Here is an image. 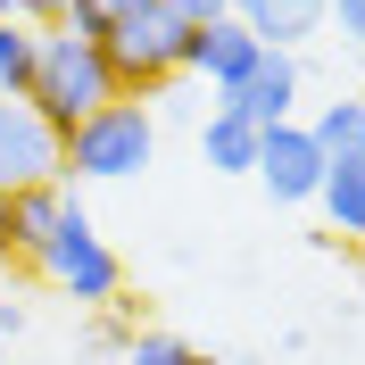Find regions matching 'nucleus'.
<instances>
[{"label": "nucleus", "instance_id": "f257e3e1", "mask_svg": "<svg viewBox=\"0 0 365 365\" xmlns=\"http://www.w3.org/2000/svg\"><path fill=\"white\" fill-rule=\"evenodd\" d=\"M158 158V116L150 100H100L91 116H75L58 133V175L75 182H125Z\"/></svg>", "mask_w": 365, "mask_h": 365}, {"label": "nucleus", "instance_id": "f03ea898", "mask_svg": "<svg viewBox=\"0 0 365 365\" xmlns=\"http://www.w3.org/2000/svg\"><path fill=\"white\" fill-rule=\"evenodd\" d=\"M25 100L42 108L50 133H67L75 116H91L100 100H116V75H108V58H100L91 34H75V25H42V58H34Z\"/></svg>", "mask_w": 365, "mask_h": 365}, {"label": "nucleus", "instance_id": "7ed1b4c3", "mask_svg": "<svg viewBox=\"0 0 365 365\" xmlns=\"http://www.w3.org/2000/svg\"><path fill=\"white\" fill-rule=\"evenodd\" d=\"M182 34L191 25L175 9H150V17H125L100 34V58L116 75V100H158L166 83H182Z\"/></svg>", "mask_w": 365, "mask_h": 365}, {"label": "nucleus", "instance_id": "20e7f679", "mask_svg": "<svg viewBox=\"0 0 365 365\" xmlns=\"http://www.w3.org/2000/svg\"><path fill=\"white\" fill-rule=\"evenodd\" d=\"M34 266L58 282V291L75 299V307H116V291H125V266H116V250L100 241V225L83 216V200L58 216V232L42 241V257Z\"/></svg>", "mask_w": 365, "mask_h": 365}, {"label": "nucleus", "instance_id": "39448f33", "mask_svg": "<svg viewBox=\"0 0 365 365\" xmlns=\"http://www.w3.org/2000/svg\"><path fill=\"white\" fill-rule=\"evenodd\" d=\"M250 175L266 182L274 207H307V200H316V182H324V150H316V133H307L299 116H282V125L257 133V166H250Z\"/></svg>", "mask_w": 365, "mask_h": 365}, {"label": "nucleus", "instance_id": "423d86ee", "mask_svg": "<svg viewBox=\"0 0 365 365\" xmlns=\"http://www.w3.org/2000/svg\"><path fill=\"white\" fill-rule=\"evenodd\" d=\"M216 108L241 116V125H257V133H266V125H282V116H299V58H291V50H266L241 83L216 91Z\"/></svg>", "mask_w": 365, "mask_h": 365}, {"label": "nucleus", "instance_id": "0eeeda50", "mask_svg": "<svg viewBox=\"0 0 365 365\" xmlns=\"http://www.w3.org/2000/svg\"><path fill=\"white\" fill-rule=\"evenodd\" d=\"M58 175V133L42 125L34 100H0V191L17 182H50Z\"/></svg>", "mask_w": 365, "mask_h": 365}, {"label": "nucleus", "instance_id": "6e6552de", "mask_svg": "<svg viewBox=\"0 0 365 365\" xmlns=\"http://www.w3.org/2000/svg\"><path fill=\"white\" fill-rule=\"evenodd\" d=\"M257 58H266V42H257L241 17H216V25H191V34H182V75H200L207 91L241 83Z\"/></svg>", "mask_w": 365, "mask_h": 365}, {"label": "nucleus", "instance_id": "1a4fd4ad", "mask_svg": "<svg viewBox=\"0 0 365 365\" xmlns=\"http://www.w3.org/2000/svg\"><path fill=\"white\" fill-rule=\"evenodd\" d=\"M75 207V191H67V175H50V182H17L9 200H0V216H9V250L34 266L42 257V241L58 232V216Z\"/></svg>", "mask_w": 365, "mask_h": 365}, {"label": "nucleus", "instance_id": "9d476101", "mask_svg": "<svg viewBox=\"0 0 365 365\" xmlns=\"http://www.w3.org/2000/svg\"><path fill=\"white\" fill-rule=\"evenodd\" d=\"M232 17L266 50H299L307 34H324V0H232Z\"/></svg>", "mask_w": 365, "mask_h": 365}, {"label": "nucleus", "instance_id": "9b49d317", "mask_svg": "<svg viewBox=\"0 0 365 365\" xmlns=\"http://www.w3.org/2000/svg\"><path fill=\"white\" fill-rule=\"evenodd\" d=\"M316 207L332 216V232H349V241H365V158H324Z\"/></svg>", "mask_w": 365, "mask_h": 365}, {"label": "nucleus", "instance_id": "f8f14e48", "mask_svg": "<svg viewBox=\"0 0 365 365\" xmlns=\"http://www.w3.org/2000/svg\"><path fill=\"white\" fill-rule=\"evenodd\" d=\"M200 158L216 166V175H250V166H257V125L207 108V116H200Z\"/></svg>", "mask_w": 365, "mask_h": 365}, {"label": "nucleus", "instance_id": "ddd939ff", "mask_svg": "<svg viewBox=\"0 0 365 365\" xmlns=\"http://www.w3.org/2000/svg\"><path fill=\"white\" fill-rule=\"evenodd\" d=\"M34 58H42V25L0 17V91H9V100H25V83H34Z\"/></svg>", "mask_w": 365, "mask_h": 365}, {"label": "nucleus", "instance_id": "4468645a", "mask_svg": "<svg viewBox=\"0 0 365 365\" xmlns=\"http://www.w3.org/2000/svg\"><path fill=\"white\" fill-rule=\"evenodd\" d=\"M307 133H316V150L324 158H357V133H365V100H324L316 116H307Z\"/></svg>", "mask_w": 365, "mask_h": 365}, {"label": "nucleus", "instance_id": "2eb2a0df", "mask_svg": "<svg viewBox=\"0 0 365 365\" xmlns=\"http://www.w3.org/2000/svg\"><path fill=\"white\" fill-rule=\"evenodd\" d=\"M116 365H216V357H207V349H191L182 332H133V349H125Z\"/></svg>", "mask_w": 365, "mask_h": 365}, {"label": "nucleus", "instance_id": "dca6fc26", "mask_svg": "<svg viewBox=\"0 0 365 365\" xmlns=\"http://www.w3.org/2000/svg\"><path fill=\"white\" fill-rule=\"evenodd\" d=\"M150 9H166V0H75V9H67V25L100 42L108 25H125V17H150Z\"/></svg>", "mask_w": 365, "mask_h": 365}, {"label": "nucleus", "instance_id": "f3484780", "mask_svg": "<svg viewBox=\"0 0 365 365\" xmlns=\"http://www.w3.org/2000/svg\"><path fill=\"white\" fill-rule=\"evenodd\" d=\"M133 349V324L116 316V307H91V324H83V357H125Z\"/></svg>", "mask_w": 365, "mask_h": 365}, {"label": "nucleus", "instance_id": "a211bd4d", "mask_svg": "<svg viewBox=\"0 0 365 365\" xmlns=\"http://www.w3.org/2000/svg\"><path fill=\"white\" fill-rule=\"evenodd\" d=\"M324 25H341V42L365 50V0H324Z\"/></svg>", "mask_w": 365, "mask_h": 365}, {"label": "nucleus", "instance_id": "6ab92c4d", "mask_svg": "<svg viewBox=\"0 0 365 365\" xmlns=\"http://www.w3.org/2000/svg\"><path fill=\"white\" fill-rule=\"evenodd\" d=\"M67 9L75 0H9V17H25V25H67Z\"/></svg>", "mask_w": 365, "mask_h": 365}, {"label": "nucleus", "instance_id": "aec40b11", "mask_svg": "<svg viewBox=\"0 0 365 365\" xmlns=\"http://www.w3.org/2000/svg\"><path fill=\"white\" fill-rule=\"evenodd\" d=\"M182 25H216V17H232V0H166Z\"/></svg>", "mask_w": 365, "mask_h": 365}, {"label": "nucleus", "instance_id": "412c9836", "mask_svg": "<svg viewBox=\"0 0 365 365\" xmlns=\"http://www.w3.org/2000/svg\"><path fill=\"white\" fill-rule=\"evenodd\" d=\"M17 332H25V307H17L9 291H0V341H17Z\"/></svg>", "mask_w": 365, "mask_h": 365}, {"label": "nucleus", "instance_id": "4be33fe9", "mask_svg": "<svg viewBox=\"0 0 365 365\" xmlns=\"http://www.w3.org/2000/svg\"><path fill=\"white\" fill-rule=\"evenodd\" d=\"M0 200H9V191H0ZM9 257H17V250H9V216H0V266H9Z\"/></svg>", "mask_w": 365, "mask_h": 365}, {"label": "nucleus", "instance_id": "5701e85b", "mask_svg": "<svg viewBox=\"0 0 365 365\" xmlns=\"http://www.w3.org/2000/svg\"><path fill=\"white\" fill-rule=\"evenodd\" d=\"M357 158H365V133H357Z\"/></svg>", "mask_w": 365, "mask_h": 365}, {"label": "nucleus", "instance_id": "b1692460", "mask_svg": "<svg viewBox=\"0 0 365 365\" xmlns=\"http://www.w3.org/2000/svg\"><path fill=\"white\" fill-rule=\"evenodd\" d=\"M0 17H9V0H0Z\"/></svg>", "mask_w": 365, "mask_h": 365}, {"label": "nucleus", "instance_id": "393cba45", "mask_svg": "<svg viewBox=\"0 0 365 365\" xmlns=\"http://www.w3.org/2000/svg\"><path fill=\"white\" fill-rule=\"evenodd\" d=\"M0 349H9V341H0Z\"/></svg>", "mask_w": 365, "mask_h": 365}]
</instances>
